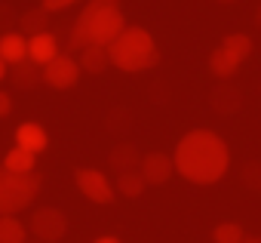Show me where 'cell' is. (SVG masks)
<instances>
[{"instance_id":"obj_1","label":"cell","mask_w":261,"mask_h":243,"mask_svg":"<svg viewBox=\"0 0 261 243\" xmlns=\"http://www.w3.org/2000/svg\"><path fill=\"white\" fill-rule=\"evenodd\" d=\"M175 169L194 185H212L227 173V145L212 130H191L175 145Z\"/></svg>"},{"instance_id":"obj_2","label":"cell","mask_w":261,"mask_h":243,"mask_svg":"<svg viewBox=\"0 0 261 243\" xmlns=\"http://www.w3.org/2000/svg\"><path fill=\"white\" fill-rule=\"evenodd\" d=\"M126 31V19L120 13V0H89L86 10L77 16L68 34V50L86 46H111Z\"/></svg>"},{"instance_id":"obj_3","label":"cell","mask_w":261,"mask_h":243,"mask_svg":"<svg viewBox=\"0 0 261 243\" xmlns=\"http://www.w3.org/2000/svg\"><path fill=\"white\" fill-rule=\"evenodd\" d=\"M111 65L120 71H148L160 62V50L154 46V37L145 28H126L111 46H108Z\"/></svg>"},{"instance_id":"obj_4","label":"cell","mask_w":261,"mask_h":243,"mask_svg":"<svg viewBox=\"0 0 261 243\" xmlns=\"http://www.w3.org/2000/svg\"><path fill=\"white\" fill-rule=\"evenodd\" d=\"M40 191L37 173H10L0 163V215H13L25 209Z\"/></svg>"},{"instance_id":"obj_5","label":"cell","mask_w":261,"mask_h":243,"mask_svg":"<svg viewBox=\"0 0 261 243\" xmlns=\"http://www.w3.org/2000/svg\"><path fill=\"white\" fill-rule=\"evenodd\" d=\"M31 231H34L43 243H56V240L65 237V231H68V218L62 215V209H56V206H43V209H37V212L31 215Z\"/></svg>"},{"instance_id":"obj_6","label":"cell","mask_w":261,"mask_h":243,"mask_svg":"<svg viewBox=\"0 0 261 243\" xmlns=\"http://www.w3.org/2000/svg\"><path fill=\"white\" fill-rule=\"evenodd\" d=\"M80 62H74L68 53H59L49 65H43V80L53 86V89H71L80 77Z\"/></svg>"},{"instance_id":"obj_7","label":"cell","mask_w":261,"mask_h":243,"mask_svg":"<svg viewBox=\"0 0 261 243\" xmlns=\"http://www.w3.org/2000/svg\"><path fill=\"white\" fill-rule=\"evenodd\" d=\"M74 182H77L80 194L92 203H111L114 200V188H111V182L101 169H77Z\"/></svg>"},{"instance_id":"obj_8","label":"cell","mask_w":261,"mask_h":243,"mask_svg":"<svg viewBox=\"0 0 261 243\" xmlns=\"http://www.w3.org/2000/svg\"><path fill=\"white\" fill-rule=\"evenodd\" d=\"M172 169H175V160L166 157V154H160V151L145 154V157H142V166H139V173L145 176L148 185H163V182H169Z\"/></svg>"},{"instance_id":"obj_9","label":"cell","mask_w":261,"mask_h":243,"mask_svg":"<svg viewBox=\"0 0 261 243\" xmlns=\"http://www.w3.org/2000/svg\"><path fill=\"white\" fill-rule=\"evenodd\" d=\"M209 108L218 111V114H237L243 108V92L233 83H218L209 92Z\"/></svg>"},{"instance_id":"obj_10","label":"cell","mask_w":261,"mask_h":243,"mask_svg":"<svg viewBox=\"0 0 261 243\" xmlns=\"http://www.w3.org/2000/svg\"><path fill=\"white\" fill-rule=\"evenodd\" d=\"M108 163H111V169H114L117 176H123V173H136V166H142V154H139V148H136V145L120 142V145H114V148H111Z\"/></svg>"},{"instance_id":"obj_11","label":"cell","mask_w":261,"mask_h":243,"mask_svg":"<svg viewBox=\"0 0 261 243\" xmlns=\"http://www.w3.org/2000/svg\"><path fill=\"white\" fill-rule=\"evenodd\" d=\"M56 56H59V40H56V34L43 31V34H37V37H28V59H31V62L49 65Z\"/></svg>"},{"instance_id":"obj_12","label":"cell","mask_w":261,"mask_h":243,"mask_svg":"<svg viewBox=\"0 0 261 243\" xmlns=\"http://www.w3.org/2000/svg\"><path fill=\"white\" fill-rule=\"evenodd\" d=\"M16 145L25 148V151H31V154L37 157L40 151H46L49 139H46V130H43L40 124H22V127L16 130Z\"/></svg>"},{"instance_id":"obj_13","label":"cell","mask_w":261,"mask_h":243,"mask_svg":"<svg viewBox=\"0 0 261 243\" xmlns=\"http://www.w3.org/2000/svg\"><path fill=\"white\" fill-rule=\"evenodd\" d=\"M0 59H4L7 65L25 62V59H28V40H25L22 34H13V31L0 34Z\"/></svg>"},{"instance_id":"obj_14","label":"cell","mask_w":261,"mask_h":243,"mask_svg":"<svg viewBox=\"0 0 261 243\" xmlns=\"http://www.w3.org/2000/svg\"><path fill=\"white\" fill-rule=\"evenodd\" d=\"M40 80H43V68H40L37 62L25 59V62L13 65V86H19V89H34Z\"/></svg>"},{"instance_id":"obj_15","label":"cell","mask_w":261,"mask_h":243,"mask_svg":"<svg viewBox=\"0 0 261 243\" xmlns=\"http://www.w3.org/2000/svg\"><path fill=\"white\" fill-rule=\"evenodd\" d=\"M108 65H111L108 46H86V50L80 53V68H83L86 74H101Z\"/></svg>"},{"instance_id":"obj_16","label":"cell","mask_w":261,"mask_h":243,"mask_svg":"<svg viewBox=\"0 0 261 243\" xmlns=\"http://www.w3.org/2000/svg\"><path fill=\"white\" fill-rule=\"evenodd\" d=\"M209 71H212L215 77L227 80V77H233V74L240 71V62H237L230 53H224V50L218 46V50H212V53H209Z\"/></svg>"},{"instance_id":"obj_17","label":"cell","mask_w":261,"mask_h":243,"mask_svg":"<svg viewBox=\"0 0 261 243\" xmlns=\"http://www.w3.org/2000/svg\"><path fill=\"white\" fill-rule=\"evenodd\" d=\"M28 228L16 215H0V243H25Z\"/></svg>"},{"instance_id":"obj_18","label":"cell","mask_w":261,"mask_h":243,"mask_svg":"<svg viewBox=\"0 0 261 243\" xmlns=\"http://www.w3.org/2000/svg\"><path fill=\"white\" fill-rule=\"evenodd\" d=\"M19 25H22V31H25V34L37 37V34H43V31H46V25H49V13H46L43 7H37V10H28V13L19 19Z\"/></svg>"},{"instance_id":"obj_19","label":"cell","mask_w":261,"mask_h":243,"mask_svg":"<svg viewBox=\"0 0 261 243\" xmlns=\"http://www.w3.org/2000/svg\"><path fill=\"white\" fill-rule=\"evenodd\" d=\"M221 50L230 53V56L243 65V59H249V53H252V40H249V34H227V37L221 40Z\"/></svg>"},{"instance_id":"obj_20","label":"cell","mask_w":261,"mask_h":243,"mask_svg":"<svg viewBox=\"0 0 261 243\" xmlns=\"http://www.w3.org/2000/svg\"><path fill=\"white\" fill-rule=\"evenodd\" d=\"M4 166H7L10 173H34V154L16 145V148H13V151L7 154V160H4Z\"/></svg>"},{"instance_id":"obj_21","label":"cell","mask_w":261,"mask_h":243,"mask_svg":"<svg viewBox=\"0 0 261 243\" xmlns=\"http://www.w3.org/2000/svg\"><path fill=\"white\" fill-rule=\"evenodd\" d=\"M145 188H148V182H145V176H142L139 169H136V173H123V176H117V191L126 194V197H139Z\"/></svg>"},{"instance_id":"obj_22","label":"cell","mask_w":261,"mask_h":243,"mask_svg":"<svg viewBox=\"0 0 261 243\" xmlns=\"http://www.w3.org/2000/svg\"><path fill=\"white\" fill-rule=\"evenodd\" d=\"M212 240H215V243H243L246 234H243V228H240L237 222H221V225L212 231Z\"/></svg>"},{"instance_id":"obj_23","label":"cell","mask_w":261,"mask_h":243,"mask_svg":"<svg viewBox=\"0 0 261 243\" xmlns=\"http://www.w3.org/2000/svg\"><path fill=\"white\" fill-rule=\"evenodd\" d=\"M105 127H108L111 133H129V127H133V114H129L126 108H111Z\"/></svg>"},{"instance_id":"obj_24","label":"cell","mask_w":261,"mask_h":243,"mask_svg":"<svg viewBox=\"0 0 261 243\" xmlns=\"http://www.w3.org/2000/svg\"><path fill=\"white\" fill-rule=\"evenodd\" d=\"M240 182H243L249 191H258V194H261V163H258V160L246 163V166L240 169Z\"/></svg>"},{"instance_id":"obj_25","label":"cell","mask_w":261,"mask_h":243,"mask_svg":"<svg viewBox=\"0 0 261 243\" xmlns=\"http://www.w3.org/2000/svg\"><path fill=\"white\" fill-rule=\"evenodd\" d=\"M71 4H77V0H43V10L46 13H59V10H65V7H71Z\"/></svg>"},{"instance_id":"obj_26","label":"cell","mask_w":261,"mask_h":243,"mask_svg":"<svg viewBox=\"0 0 261 243\" xmlns=\"http://www.w3.org/2000/svg\"><path fill=\"white\" fill-rule=\"evenodd\" d=\"M10 111H13V99H10V92L0 89V117H7Z\"/></svg>"},{"instance_id":"obj_27","label":"cell","mask_w":261,"mask_h":243,"mask_svg":"<svg viewBox=\"0 0 261 243\" xmlns=\"http://www.w3.org/2000/svg\"><path fill=\"white\" fill-rule=\"evenodd\" d=\"M10 16H13V10H7V7L0 10V28H7V25H10Z\"/></svg>"},{"instance_id":"obj_28","label":"cell","mask_w":261,"mask_h":243,"mask_svg":"<svg viewBox=\"0 0 261 243\" xmlns=\"http://www.w3.org/2000/svg\"><path fill=\"white\" fill-rule=\"evenodd\" d=\"M95 243H120V240H117V237H98Z\"/></svg>"},{"instance_id":"obj_29","label":"cell","mask_w":261,"mask_h":243,"mask_svg":"<svg viewBox=\"0 0 261 243\" xmlns=\"http://www.w3.org/2000/svg\"><path fill=\"white\" fill-rule=\"evenodd\" d=\"M4 77H7V62L0 59V80H4Z\"/></svg>"},{"instance_id":"obj_30","label":"cell","mask_w":261,"mask_h":243,"mask_svg":"<svg viewBox=\"0 0 261 243\" xmlns=\"http://www.w3.org/2000/svg\"><path fill=\"white\" fill-rule=\"evenodd\" d=\"M255 25H258V28H261V7H258V10H255Z\"/></svg>"},{"instance_id":"obj_31","label":"cell","mask_w":261,"mask_h":243,"mask_svg":"<svg viewBox=\"0 0 261 243\" xmlns=\"http://www.w3.org/2000/svg\"><path fill=\"white\" fill-rule=\"evenodd\" d=\"M243 243H261V237H246Z\"/></svg>"},{"instance_id":"obj_32","label":"cell","mask_w":261,"mask_h":243,"mask_svg":"<svg viewBox=\"0 0 261 243\" xmlns=\"http://www.w3.org/2000/svg\"><path fill=\"white\" fill-rule=\"evenodd\" d=\"M218 4H233V0H218Z\"/></svg>"},{"instance_id":"obj_33","label":"cell","mask_w":261,"mask_h":243,"mask_svg":"<svg viewBox=\"0 0 261 243\" xmlns=\"http://www.w3.org/2000/svg\"><path fill=\"white\" fill-rule=\"evenodd\" d=\"M258 92H261V83H258Z\"/></svg>"}]
</instances>
